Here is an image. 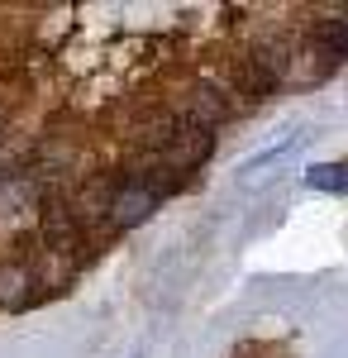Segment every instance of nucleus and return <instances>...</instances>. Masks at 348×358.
I'll list each match as a JSON object with an SVG mask.
<instances>
[{"mask_svg": "<svg viewBox=\"0 0 348 358\" xmlns=\"http://www.w3.org/2000/svg\"><path fill=\"white\" fill-rule=\"evenodd\" d=\"M153 206H158V192H153L148 182H129L124 192L110 201V220L129 229V224H143V220H148V215H153Z\"/></svg>", "mask_w": 348, "mask_h": 358, "instance_id": "obj_1", "label": "nucleus"}, {"mask_svg": "<svg viewBox=\"0 0 348 358\" xmlns=\"http://www.w3.org/2000/svg\"><path fill=\"white\" fill-rule=\"evenodd\" d=\"M315 38H320L334 57H348V20H324Z\"/></svg>", "mask_w": 348, "mask_h": 358, "instance_id": "obj_5", "label": "nucleus"}, {"mask_svg": "<svg viewBox=\"0 0 348 358\" xmlns=\"http://www.w3.org/2000/svg\"><path fill=\"white\" fill-rule=\"evenodd\" d=\"M300 143H305V134H300V129H291V134L282 138V143H272V148H263V153H253V158L239 167V177H258L263 167H282V163H287V158L296 153V148H300Z\"/></svg>", "mask_w": 348, "mask_h": 358, "instance_id": "obj_2", "label": "nucleus"}, {"mask_svg": "<svg viewBox=\"0 0 348 358\" xmlns=\"http://www.w3.org/2000/svg\"><path fill=\"white\" fill-rule=\"evenodd\" d=\"M305 187H310V192L348 196V158H344V163H315V167H305Z\"/></svg>", "mask_w": 348, "mask_h": 358, "instance_id": "obj_3", "label": "nucleus"}, {"mask_svg": "<svg viewBox=\"0 0 348 358\" xmlns=\"http://www.w3.org/2000/svg\"><path fill=\"white\" fill-rule=\"evenodd\" d=\"M43 234H48V244H53L57 253H67V248L77 244V220H72L62 206H53V210L43 215Z\"/></svg>", "mask_w": 348, "mask_h": 358, "instance_id": "obj_4", "label": "nucleus"}]
</instances>
